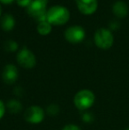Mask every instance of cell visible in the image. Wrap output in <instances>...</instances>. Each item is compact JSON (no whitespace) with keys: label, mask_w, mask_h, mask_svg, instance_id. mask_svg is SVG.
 Wrapping results in <instances>:
<instances>
[{"label":"cell","mask_w":129,"mask_h":130,"mask_svg":"<svg viewBox=\"0 0 129 130\" xmlns=\"http://www.w3.org/2000/svg\"><path fill=\"white\" fill-rule=\"evenodd\" d=\"M70 12L65 7L61 5H55L49 9L47 12V21L51 25L60 26L68 21Z\"/></svg>","instance_id":"6da1fadb"},{"label":"cell","mask_w":129,"mask_h":130,"mask_svg":"<svg viewBox=\"0 0 129 130\" xmlns=\"http://www.w3.org/2000/svg\"><path fill=\"white\" fill-rule=\"evenodd\" d=\"M46 4L47 2L43 0H33L32 3L27 7V12L39 22L45 21H47Z\"/></svg>","instance_id":"7a4b0ae2"},{"label":"cell","mask_w":129,"mask_h":130,"mask_svg":"<svg viewBox=\"0 0 129 130\" xmlns=\"http://www.w3.org/2000/svg\"><path fill=\"white\" fill-rule=\"evenodd\" d=\"M95 102V95L88 89H82L76 93L73 98L74 105L79 110L88 109Z\"/></svg>","instance_id":"3957f363"},{"label":"cell","mask_w":129,"mask_h":130,"mask_svg":"<svg viewBox=\"0 0 129 130\" xmlns=\"http://www.w3.org/2000/svg\"><path fill=\"white\" fill-rule=\"evenodd\" d=\"M94 39L97 46L103 50L110 49L114 42V37L112 32L106 28H99L97 30Z\"/></svg>","instance_id":"277c9868"},{"label":"cell","mask_w":129,"mask_h":130,"mask_svg":"<svg viewBox=\"0 0 129 130\" xmlns=\"http://www.w3.org/2000/svg\"><path fill=\"white\" fill-rule=\"evenodd\" d=\"M17 61L20 66L24 68H33L36 64L35 56L31 51L24 47L19 52L17 55Z\"/></svg>","instance_id":"5b68a950"},{"label":"cell","mask_w":129,"mask_h":130,"mask_svg":"<svg viewBox=\"0 0 129 130\" xmlns=\"http://www.w3.org/2000/svg\"><path fill=\"white\" fill-rule=\"evenodd\" d=\"M26 121L31 124H38L43 121L44 118V111L40 106L33 105L26 110L24 114Z\"/></svg>","instance_id":"8992f818"},{"label":"cell","mask_w":129,"mask_h":130,"mask_svg":"<svg viewBox=\"0 0 129 130\" xmlns=\"http://www.w3.org/2000/svg\"><path fill=\"white\" fill-rule=\"evenodd\" d=\"M65 37L69 43H81L85 38V30L81 26H72L65 30Z\"/></svg>","instance_id":"52a82bcc"},{"label":"cell","mask_w":129,"mask_h":130,"mask_svg":"<svg viewBox=\"0 0 129 130\" xmlns=\"http://www.w3.org/2000/svg\"><path fill=\"white\" fill-rule=\"evenodd\" d=\"M79 11L85 15L94 13L97 9V0H76Z\"/></svg>","instance_id":"ba28073f"},{"label":"cell","mask_w":129,"mask_h":130,"mask_svg":"<svg viewBox=\"0 0 129 130\" xmlns=\"http://www.w3.org/2000/svg\"><path fill=\"white\" fill-rule=\"evenodd\" d=\"M18 76H19V72L15 66L13 65H7L5 67L3 71L2 77L5 83L12 84L17 80Z\"/></svg>","instance_id":"9c48e42d"},{"label":"cell","mask_w":129,"mask_h":130,"mask_svg":"<svg viewBox=\"0 0 129 130\" xmlns=\"http://www.w3.org/2000/svg\"><path fill=\"white\" fill-rule=\"evenodd\" d=\"M112 12L117 17L124 18L128 13V6L125 2L118 1L112 6Z\"/></svg>","instance_id":"30bf717a"},{"label":"cell","mask_w":129,"mask_h":130,"mask_svg":"<svg viewBox=\"0 0 129 130\" xmlns=\"http://www.w3.org/2000/svg\"><path fill=\"white\" fill-rule=\"evenodd\" d=\"M0 25L2 29H4L5 31H10L15 26V20L13 16H12L11 14H5L1 19Z\"/></svg>","instance_id":"8fae6325"},{"label":"cell","mask_w":129,"mask_h":130,"mask_svg":"<svg viewBox=\"0 0 129 130\" xmlns=\"http://www.w3.org/2000/svg\"><path fill=\"white\" fill-rule=\"evenodd\" d=\"M37 31L42 36H47L51 32V24H50L47 21H41L37 26Z\"/></svg>","instance_id":"7c38bea8"},{"label":"cell","mask_w":129,"mask_h":130,"mask_svg":"<svg viewBox=\"0 0 129 130\" xmlns=\"http://www.w3.org/2000/svg\"><path fill=\"white\" fill-rule=\"evenodd\" d=\"M7 109L11 113H18L21 110V104L18 100H10L6 104Z\"/></svg>","instance_id":"4fadbf2b"},{"label":"cell","mask_w":129,"mask_h":130,"mask_svg":"<svg viewBox=\"0 0 129 130\" xmlns=\"http://www.w3.org/2000/svg\"><path fill=\"white\" fill-rule=\"evenodd\" d=\"M5 49L8 52H15L18 49V43L13 40H8L5 43Z\"/></svg>","instance_id":"5bb4252c"},{"label":"cell","mask_w":129,"mask_h":130,"mask_svg":"<svg viewBox=\"0 0 129 130\" xmlns=\"http://www.w3.org/2000/svg\"><path fill=\"white\" fill-rule=\"evenodd\" d=\"M59 111V106L56 105V104H50V105L48 107V109H47V111H48V113H50L51 116H54V115L58 114Z\"/></svg>","instance_id":"9a60e30c"},{"label":"cell","mask_w":129,"mask_h":130,"mask_svg":"<svg viewBox=\"0 0 129 130\" xmlns=\"http://www.w3.org/2000/svg\"><path fill=\"white\" fill-rule=\"evenodd\" d=\"M33 0H17V3L21 7H28L32 3Z\"/></svg>","instance_id":"2e32d148"},{"label":"cell","mask_w":129,"mask_h":130,"mask_svg":"<svg viewBox=\"0 0 129 130\" xmlns=\"http://www.w3.org/2000/svg\"><path fill=\"white\" fill-rule=\"evenodd\" d=\"M62 130H81V129L78 126L73 125V124H69V125H66L65 127H64V128Z\"/></svg>","instance_id":"e0dca14e"},{"label":"cell","mask_w":129,"mask_h":130,"mask_svg":"<svg viewBox=\"0 0 129 130\" xmlns=\"http://www.w3.org/2000/svg\"><path fill=\"white\" fill-rule=\"evenodd\" d=\"M5 105L3 101L0 100V120L3 118V116L5 115Z\"/></svg>","instance_id":"ac0fdd59"},{"label":"cell","mask_w":129,"mask_h":130,"mask_svg":"<svg viewBox=\"0 0 129 130\" xmlns=\"http://www.w3.org/2000/svg\"><path fill=\"white\" fill-rule=\"evenodd\" d=\"M83 120H84L86 122H90L92 119H91V116H90V114H88V113H86V114L83 115Z\"/></svg>","instance_id":"d6986e66"},{"label":"cell","mask_w":129,"mask_h":130,"mask_svg":"<svg viewBox=\"0 0 129 130\" xmlns=\"http://www.w3.org/2000/svg\"><path fill=\"white\" fill-rule=\"evenodd\" d=\"M14 0H0V2L3 4H5V5H9V4H12Z\"/></svg>","instance_id":"ffe728a7"},{"label":"cell","mask_w":129,"mask_h":130,"mask_svg":"<svg viewBox=\"0 0 129 130\" xmlns=\"http://www.w3.org/2000/svg\"><path fill=\"white\" fill-rule=\"evenodd\" d=\"M1 12H2V8H1V5H0V15H1Z\"/></svg>","instance_id":"44dd1931"},{"label":"cell","mask_w":129,"mask_h":130,"mask_svg":"<svg viewBox=\"0 0 129 130\" xmlns=\"http://www.w3.org/2000/svg\"><path fill=\"white\" fill-rule=\"evenodd\" d=\"M43 1H45V2H47V1H48V0H43Z\"/></svg>","instance_id":"7402d4cb"},{"label":"cell","mask_w":129,"mask_h":130,"mask_svg":"<svg viewBox=\"0 0 129 130\" xmlns=\"http://www.w3.org/2000/svg\"><path fill=\"white\" fill-rule=\"evenodd\" d=\"M127 130H129V129H127Z\"/></svg>","instance_id":"603a6c76"}]
</instances>
